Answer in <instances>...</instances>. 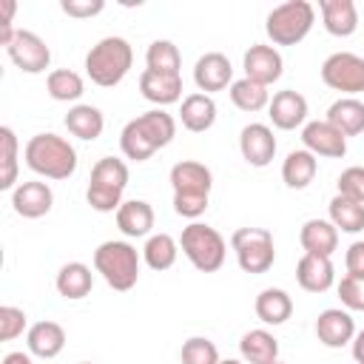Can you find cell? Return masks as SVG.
Here are the masks:
<instances>
[{
  "instance_id": "cell-1",
  "label": "cell",
  "mask_w": 364,
  "mask_h": 364,
  "mask_svg": "<svg viewBox=\"0 0 364 364\" xmlns=\"http://www.w3.org/2000/svg\"><path fill=\"white\" fill-rule=\"evenodd\" d=\"M173 134H176V119L162 108H151V111L139 114L136 119L125 122V128L119 134V148L128 159L145 162L159 148H165L173 139Z\"/></svg>"
},
{
  "instance_id": "cell-2",
  "label": "cell",
  "mask_w": 364,
  "mask_h": 364,
  "mask_svg": "<svg viewBox=\"0 0 364 364\" xmlns=\"http://www.w3.org/2000/svg\"><path fill=\"white\" fill-rule=\"evenodd\" d=\"M171 188H173V210L185 219H196L208 208L213 173L202 162L182 159L171 168Z\"/></svg>"
},
{
  "instance_id": "cell-3",
  "label": "cell",
  "mask_w": 364,
  "mask_h": 364,
  "mask_svg": "<svg viewBox=\"0 0 364 364\" xmlns=\"http://www.w3.org/2000/svg\"><path fill=\"white\" fill-rule=\"evenodd\" d=\"M26 165L46 179H68L77 171V151L57 134H37L26 142Z\"/></svg>"
},
{
  "instance_id": "cell-4",
  "label": "cell",
  "mask_w": 364,
  "mask_h": 364,
  "mask_svg": "<svg viewBox=\"0 0 364 364\" xmlns=\"http://www.w3.org/2000/svg\"><path fill=\"white\" fill-rule=\"evenodd\" d=\"M134 63V48L125 37H102L85 54V74L102 88H114L125 80Z\"/></svg>"
},
{
  "instance_id": "cell-5",
  "label": "cell",
  "mask_w": 364,
  "mask_h": 364,
  "mask_svg": "<svg viewBox=\"0 0 364 364\" xmlns=\"http://www.w3.org/2000/svg\"><path fill=\"white\" fill-rule=\"evenodd\" d=\"M94 267L108 282V287L125 293L139 279V253L131 242L111 239V242H102L94 250Z\"/></svg>"
},
{
  "instance_id": "cell-6",
  "label": "cell",
  "mask_w": 364,
  "mask_h": 364,
  "mask_svg": "<svg viewBox=\"0 0 364 364\" xmlns=\"http://www.w3.org/2000/svg\"><path fill=\"white\" fill-rule=\"evenodd\" d=\"M125 185H128V165L122 159H117V156H102L91 168V182H88L85 199L100 213L119 210Z\"/></svg>"
},
{
  "instance_id": "cell-7",
  "label": "cell",
  "mask_w": 364,
  "mask_h": 364,
  "mask_svg": "<svg viewBox=\"0 0 364 364\" xmlns=\"http://www.w3.org/2000/svg\"><path fill=\"white\" fill-rule=\"evenodd\" d=\"M316 23V9L307 0H287L267 14L264 31L273 46H296L301 43Z\"/></svg>"
},
{
  "instance_id": "cell-8",
  "label": "cell",
  "mask_w": 364,
  "mask_h": 364,
  "mask_svg": "<svg viewBox=\"0 0 364 364\" xmlns=\"http://www.w3.org/2000/svg\"><path fill=\"white\" fill-rule=\"evenodd\" d=\"M179 247L188 256V262L202 273H216L225 264V253H228L222 233L210 225H202V222H191L182 230Z\"/></svg>"
},
{
  "instance_id": "cell-9",
  "label": "cell",
  "mask_w": 364,
  "mask_h": 364,
  "mask_svg": "<svg viewBox=\"0 0 364 364\" xmlns=\"http://www.w3.org/2000/svg\"><path fill=\"white\" fill-rule=\"evenodd\" d=\"M230 247L236 250L239 267L245 273H267L276 262L273 233L264 228H239L230 236Z\"/></svg>"
},
{
  "instance_id": "cell-10",
  "label": "cell",
  "mask_w": 364,
  "mask_h": 364,
  "mask_svg": "<svg viewBox=\"0 0 364 364\" xmlns=\"http://www.w3.org/2000/svg\"><path fill=\"white\" fill-rule=\"evenodd\" d=\"M321 80L327 88L341 94L364 91V57L353 51H336L321 63Z\"/></svg>"
},
{
  "instance_id": "cell-11",
  "label": "cell",
  "mask_w": 364,
  "mask_h": 364,
  "mask_svg": "<svg viewBox=\"0 0 364 364\" xmlns=\"http://www.w3.org/2000/svg\"><path fill=\"white\" fill-rule=\"evenodd\" d=\"M6 51H9L11 63H14L20 71H26V74H40V71H46L48 63H51V48L46 46V40H43L40 34H34V31H28V28H17V34H14V40L6 46Z\"/></svg>"
},
{
  "instance_id": "cell-12",
  "label": "cell",
  "mask_w": 364,
  "mask_h": 364,
  "mask_svg": "<svg viewBox=\"0 0 364 364\" xmlns=\"http://www.w3.org/2000/svg\"><path fill=\"white\" fill-rule=\"evenodd\" d=\"M301 142L313 156H330L341 159L347 154V136L333 128L327 119H313L301 128Z\"/></svg>"
},
{
  "instance_id": "cell-13",
  "label": "cell",
  "mask_w": 364,
  "mask_h": 364,
  "mask_svg": "<svg viewBox=\"0 0 364 364\" xmlns=\"http://www.w3.org/2000/svg\"><path fill=\"white\" fill-rule=\"evenodd\" d=\"M239 151H242L247 165L264 168L276 156V136H273V131L264 122H250L239 134Z\"/></svg>"
},
{
  "instance_id": "cell-14",
  "label": "cell",
  "mask_w": 364,
  "mask_h": 364,
  "mask_svg": "<svg viewBox=\"0 0 364 364\" xmlns=\"http://www.w3.org/2000/svg\"><path fill=\"white\" fill-rule=\"evenodd\" d=\"M193 82L202 94L210 91H222L228 85H233V65L222 51H208L196 60L193 65Z\"/></svg>"
},
{
  "instance_id": "cell-15",
  "label": "cell",
  "mask_w": 364,
  "mask_h": 364,
  "mask_svg": "<svg viewBox=\"0 0 364 364\" xmlns=\"http://www.w3.org/2000/svg\"><path fill=\"white\" fill-rule=\"evenodd\" d=\"M282 54L273 48V46H264V43H256L245 51V77L259 82V85H270L282 77Z\"/></svg>"
},
{
  "instance_id": "cell-16",
  "label": "cell",
  "mask_w": 364,
  "mask_h": 364,
  "mask_svg": "<svg viewBox=\"0 0 364 364\" xmlns=\"http://www.w3.org/2000/svg\"><path fill=\"white\" fill-rule=\"evenodd\" d=\"M316 336H318V341L324 347H333V350L344 347V344H350L355 338V321H353V316L347 310L327 307L316 318Z\"/></svg>"
},
{
  "instance_id": "cell-17",
  "label": "cell",
  "mask_w": 364,
  "mask_h": 364,
  "mask_svg": "<svg viewBox=\"0 0 364 364\" xmlns=\"http://www.w3.org/2000/svg\"><path fill=\"white\" fill-rule=\"evenodd\" d=\"M11 205H14L17 216H23V219H40V216H46L51 210L54 193H51V188L46 182H37V179L34 182H20L14 188V193H11Z\"/></svg>"
},
{
  "instance_id": "cell-18",
  "label": "cell",
  "mask_w": 364,
  "mask_h": 364,
  "mask_svg": "<svg viewBox=\"0 0 364 364\" xmlns=\"http://www.w3.org/2000/svg\"><path fill=\"white\" fill-rule=\"evenodd\" d=\"M267 117H270V122L276 128L293 131L307 119V100L293 88L279 91V94H273V100L267 105Z\"/></svg>"
},
{
  "instance_id": "cell-19",
  "label": "cell",
  "mask_w": 364,
  "mask_h": 364,
  "mask_svg": "<svg viewBox=\"0 0 364 364\" xmlns=\"http://www.w3.org/2000/svg\"><path fill=\"white\" fill-rule=\"evenodd\" d=\"M296 282L307 293H324V290H330L333 282H336V270H333L330 256L304 253L299 259V264H296Z\"/></svg>"
},
{
  "instance_id": "cell-20",
  "label": "cell",
  "mask_w": 364,
  "mask_h": 364,
  "mask_svg": "<svg viewBox=\"0 0 364 364\" xmlns=\"http://www.w3.org/2000/svg\"><path fill=\"white\" fill-rule=\"evenodd\" d=\"M139 91L148 102L156 105H171L179 102L182 97V74H156V71H142L139 74Z\"/></svg>"
},
{
  "instance_id": "cell-21",
  "label": "cell",
  "mask_w": 364,
  "mask_h": 364,
  "mask_svg": "<svg viewBox=\"0 0 364 364\" xmlns=\"http://www.w3.org/2000/svg\"><path fill=\"white\" fill-rule=\"evenodd\" d=\"M26 344H28V353L37 355V358H54L63 353L65 347V330L57 324V321H37L28 327L26 333Z\"/></svg>"
},
{
  "instance_id": "cell-22",
  "label": "cell",
  "mask_w": 364,
  "mask_h": 364,
  "mask_svg": "<svg viewBox=\"0 0 364 364\" xmlns=\"http://www.w3.org/2000/svg\"><path fill=\"white\" fill-rule=\"evenodd\" d=\"M299 242H301L304 253L333 256V250L338 247V230L327 219H307L299 230Z\"/></svg>"
},
{
  "instance_id": "cell-23",
  "label": "cell",
  "mask_w": 364,
  "mask_h": 364,
  "mask_svg": "<svg viewBox=\"0 0 364 364\" xmlns=\"http://www.w3.org/2000/svg\"><path fill=\"white\" fill-rule=\"evenodd\" d=\"M324 28L333 37H350L358 28V11L353 0H318Z\"/></svg>"
},
{
  "instance_id": "cell-24",
  "label": "cell",
  "mask_w": 364,
  "mask_h": 364,
  "mask_svg": "<svg viewBox=\"0 0 364 364\" xmlns=\"http://www.w3.org/2000/svg\"><path fill=\"white\" fill-rule=\"evenodd\" d=\"M179 119H182V125H185L188 131H193V134L208 131V128L216 122V102H213V97H210V94H202V91L188 94V97L182 100Z\"/></svg>"
},
{
  "instance_id": "cell-25",
  "label": "cell",
  "mask_w": 364,
  "mask_h": 364,
  "mask_svg": "<svg viewBox=\"0 0 364 364\" xmlns=\"http://www.w3.org/2000/svg\"><path fill=\"white\" fill-rule=\"evenodd\" d=\"M117 228L125 236H131V239L148 236L151 228H154V208L145 199H128V202H122L119 210H117Z\"/></svg>"
},
{
  "instance_id": "cell-26",
  "label": "cell",
  "mask_w": 364,
  "mask_h": 364,
  "mask_svg": "<svg viewBox=\"0 0 364 364\" xmlns=\"http://www.w3.org/2000/svg\"><path fill=\"white\" fill-rule=\"evenodd\" d=\"M54 284H57V293H60L63 299L77 301V299H85V296L91 293V287H94V273H91V267L82 264V262H68V264L60 267Z\"/></svg>"
},
{
  "instance_id": "cell-27",
  "label": "cell",
  "mask_w": 364,
  "mask_h": 364,
  "mask_svg": "<svg viewBox=\"0 0 364 364\" xmlns=\"http://www.w3.org/2000/svg\"><path fill=\"white\" fill-rule=\"evenodd\" d=\"M239 353L245 364H273L279 361V341L267 330H250L242 336Z\"/></svg>"
},
{
  "instance_id": "cell-28",
  "label": "cell",
  "mask_w": 364,
  "mask_h": 364,
  "mask_svg": "<svg viewBox=\"0 0 364 364\" xmlns=\"http://www.w3.org/2000/svg\"><path fill=\"white\" fill-rule=\"evenodd\" d=\"M327 122L338 128L344 136H355L364 131V102L355 97H341L327 108Z\"/></svg>"
},
{
  "instance_id": "cell-29",
  "label": "cell",
  "mask_w": 364,
  "mask_h": 364,
  "mask_svg": "<svg viewBox=\"0 0 364 364\" xmlns=\"http://www.w3.org/2000/svg\"><path fill=\"white\" fill-rule=\"evenodd\" d=\"M316 171H318V159L307 148H299V151H290L287 154V159L282 165V179H284L287 188L301 191V188H307L313 182Z\"/></svg>"
},
{
  "instance_id": "cell-30",
  "label": "cell",
  "mask_w": 364,
  "mask_h": 364,
  "mask_svg": "<svg viewBox=\"0 0 364 364\" xmlns=\"http://www.w3.org/2000/svg\"><path fill=\"white\" fill-rule=\"evenodd\" d=\"M256 316L264 321V324H284L293 313V299L282 290V287H264L259 296H256Z\"/></svg>"
},
{
  "instance_id": "cell-31",
  "label": "cell",
  "mask_w": 364,
  "mask_h": 364,
  "mask_svg": "<svg viewBox=\"0 0 364 364\" xmlns=\"http://www.w3.org/2000/svg\"><path fill=\"white\" fill-rule=\"evenodd\" d=\"M65 128H68V134H74L80 139H97L105 128V117L94 105H74L65 114Z\"/></svg>"
},
{
  "instance_id": "cell-32",
  "label": "cell",
  "mask_w": 364,
  "mask_h": 364,
  "mask_svg": "<svg viewBox=\"0 0 364 364\" xmlns=\"http://www.w3.org/2000/svg\"><path fill=\"white\" fill-rule=\"evenodd\" d=\"M330 222L336 225V230L358 233V230H364V205L336 193L330 199Z\"/></svg>"
},
{
  "instance_id": "cell-33",
  "label": "cell",
  "mask_w": 364,
  "mask_h": 364,
  "mask_svg": "<svg viewBox=\"0 0 364 364\" xmlns=\"http://www.w3.org/2000/svg\"><path fill=\"white\" fill-rule=\"evenodd\" d=\"M142 256H145V264L151 270H159L162 273V270L173 267V262L179 256V245L168 233H154V236H148V242L142 247Z\"/></svg>"
},
{
  "instance_id": "cell-34",
  "label": "cell",
  "mask_w": 364,
  "mask_h": 364,
  "mask_svg": "<svg viewBox=\"0 0 364 364\" xmlns=\"http://www.w3.org/2000/svg\"><path fill=\"white\" fill-rule=\"evenodd\" d=\"M46 91H48L54 100H60V102H74V100L82 97L85 82H82V77H80L77 71H71V68H57V71H51V74L46 77Z\"/></svg>"
},
{
  "instance_id": "cell-35",
  "label": "cell",
  "mask_w": 364,
  "mask_h": 364,
  "mask_svg": "<svg viewBox=\"0 0 364 364\" xmlns=\"http://www.w3.org/2000/svg\"><path fill=\"white\" fill-rule=\"evenodd\" d=\"M230 100H233V105H236L239 111H247V114L262 111L264 105H270L267 88L259 85V82H253V80H247V77L233 80V85H230Z\"/></svg>"
},
{
  "instance_id": "cell-36",
  "label": "cell",
  "mask_w": 364,
  "mask_h": 364,
  "mask_svg": "<svg viewBox=\"0 0 364 364\" xmlns=\"http://www.w3.org/2000/svg\"><path fill=\"white\" fill-rule=\"evenodd\" d=\"M145 63H148V71H156V74H179L182 68L179 48L171 40H154L145 51Z\"/></svg>"
},
{
  "instance_id": "cell-37",
  "label": "cell",
  "mask_w": 364,
  "mask_h": 364,
  "mask_svg": "<svg viewBox=\"0 0 364 364\" xmlns=\"http://www.w3.org/2000/svg\"><path fill=\"white\" fill-rule=\"evenodd\" d=\"M0 162H3V173H0V188L9 191L17 182V136L9 125L0 128Z\"/></svg>"
},
{
  "instance_id": "cell-38",
  "label": "cell",
  "mask_w": 364,
  "mask_h": 364,
  "mask_svg": "<svg viewBox=\"0 0 364 364\" xmlns=\"http://www.w3.org/2000/svg\"><path fill=\"white\" fill-rule=\"evenodd\" d=\"M182 364H219V350L210 338L205 336H191L185 344H182Z\"/></svg>"
},
{
  "instance_id": "cell-39",
  "label": "cell",
  "mask_w": 364,
  "mask_h": 364,
  "mask_svg": "<svg viewBox=\"0 0 364 364\" xmlns=\"http://www.w3.org/2000/svg\"><path fill=\"white\" fill-rule=\"evenodd\" d=\"M338 299L347 310H364V276L347 273L338 282Z\"/></svg>"
},
{
  "instance_id": "cell-40",
  "label": "cell",
  "mask_w": 364,
  "mask_h": 364,
  "mask_svg": "<svg viewBox=\"0 0 364 364\" xmlns=\"http://www.w3.org/2000/svg\"><path fill=\"white\" fill-rule=\"evenodd\" d=\"M338 193L347 196V199H355L364 205V168L361 165H350L347 171H341L338 176Z\"/></svg>"
},
{
  "instance_id": "cell-41",
  "label": "cell",
  "mask_w": 364,
  "mask_h": 364,
  "mask_svg": "<svg viewBox=\"0 0 364 364\" xmlns=\"http://www.w3.org/2000/svg\"><path fill=\"white\" fill-rule=\"evenodd\" d=\"M23 330H26V313H23L20 307L3 304V307H0V338H3V341H11V338H17Z\"/></svg>"
},
{
  "instance_id": "cell-42",
  "label": "cell",
  "mask_w": 364,
  "mask_h": 364,
  "mask_svg": "<svg viewBox=\"0 0 364 364\" xmlns=\"http://www.w3.org/2000/svg\"><path fill=\"white\" fill-rule=\"evenodd\" d=\"M60 9H63L68 17L82 20V17H94V14H100V11L105 9V3H102V0H63Z\"/></svg>"
},
{
  "instance_id": "cell-43",
  "label": "cell",
  "mask_w": 364,
  "mask_h": 364,
  "mask_svg": "<svg viewBox=\"0 0 364 364\" xmlns=\"http://www.w3.org/2000/svg\"><path fill=\"white\" fill-rule=\"evenodd\" d=\"M344 264H347V273H353V276H364V242H353V245L347 247Z\"/></svg>"
},
{
  "instance_id": "cell-44",
  "label": "cell",
  "mask_w": 364,
  "mask_h": 364,
  "mask_svg": "<svg viewBox=\"0 0 364 364\" xmlns=\"http://www.w3.org/2000/svg\"><path fill=\"white\" fill-rule=\"evenodd\" d=\"M353 358H355V364H364V330L355 333V338H353Z\"/></svg>"
},
{
  "instance_id": "cell-45",
  "label": "cell",
  "mask_w": 364,
  "mask_h": 364,
  "mask_svg": "<svg viewBox=\"0 0 364 364\" xmlns=\"http://www.w3.org/2000/svg\"><path fill=\"white\" fill-rule=\"evenodd\" d=\"M0 364H34V361L28 358V353H6Z\"/></svg>"
},
{
  "instance_id": "cell-46",
  "label": "cell",
  "mask_w": 364,
  "mask_h": 364,
  "mask_svg": "<svg viewBox=\"0 0 364 364\" xmlns=\"http://www.w3.org/2000/svg\"><path fill=\"white\" fill-rule=\"evenodd\" d=\"M0 6H3V23H0V26H11V17H14V9H17V6H14V0H3Z\"/></svg>"
},
{
  "instance_id": "cell-47",
  "label": "cell",
  "mask_w": 364,
  "mask_h": 364,
  "mask_svg": "<svg viewBox=\"0 0 364 364\" xmlns=\"http://www.w3.org/2000/svg\"><path fill=\"white\" fill-rule=\"evenodd\" d=\"M219 364H245V361H236V358H225V361H219Z\"/></svg>"
},
{
  "instance_id": "cell-48",
  "label": "cell",
  "mask_w": 364,
  "mask_h": 364,
  "mask_svg": "<svg viewBox=\"0 0 364 364\" xmlns=\"http://www.w3.org/2000/svg\"><path fill=\"white\" fill-rule=\"evenodd\" d=\"M273 364H282V361H273Z\"/></svg>"
},
{
  "instance_id": "cell-49",
  "label": "cell",
  "mask_w": 364,
  "mask_h": 364,
  "mask_svg": "<svg viewBox=\"0 0 364 364\" xmlns=\"http://www.w3.org/2000/svg\"><path fill=\"white\" fill-rule=\"evenodd\" d=\"M82 364H91V361H82Z\"/></svg>"
}]
</instances>
